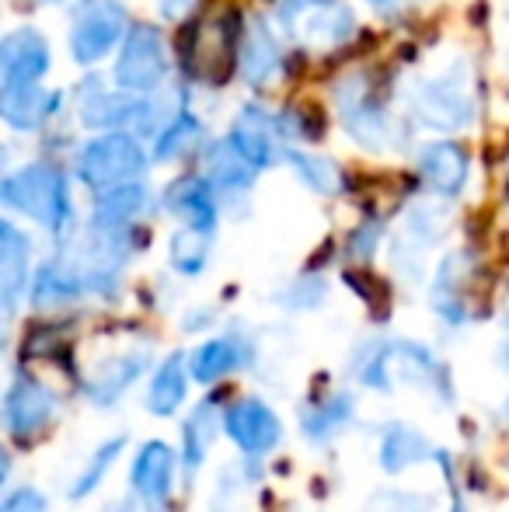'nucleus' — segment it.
Here are the masks:
<instances>
[{"label":"nucleus","instance_id":"obj_1","mask_svg":"<svg viewBox=\"0 0 509 512\" xmlns=\"http://www.w3.org/2000/svg\"><path fill=\"white\" fill-rule=\"evenodd\" d=\"M0 203L28 216L56 237L67 234L74 223V199H70L67 175L49 161H32L18 171H7L0 178Z\"/></svg>","mask_w":509,"mask_h":512},{"label":"nucleus","instance_id":"obj_2","mask_svg":"<svg viewBox=\"0 0 509 512\" xmlns=\"http://www.w3.org/2000/svg\"><path fill=\"white\" fill-rule=\"evenodd\" d=\"M408 108L429 129L440 133H457V129L475 122V88L464 63H447V67L422 74L408 88Z\"/></svg>","mask_w":509,"mask_h":512},{"label":"nucleus","instance_id":"obj_3","mask_svg":"<svg viewBox=\"0 0 509 512\" xmlns=\"http://www.w3.org/2000/svg\"><path fill=\"white\" fill-rule=\"evenodd\" d=\"M332 105L339 115L342 129L353 136L360 147L367 150H384L394 140V115L387 108L377 81L367 70H353L346 74L332 91Z\"/></svg>","mask_w":509,"mask_h":512},{"label":"nucleus","instance_id":"obj_4","mask_svg":"<svg viewBox=\"0 0 509 512\" xmlns=\"http://www.w3.org/2000/svg\"><path fill=\"white\" fill-rule=\"evenodd\" d=\"M150 157L143 150L140 136L126 133V129H105L102 136L88 140L77 150L74 171L84 185L91 189H112V185L136 182L147 171Z\"/></svg>","mask_w":509,"mask_h":512},{"label":"nucleus","instance_id":"obj_5","mask_svg":"<svg viewBox=\"0 0 509 512\" xmlns=\"http://www.w3.org/2000/svg\"><path fill=\"white\" fill-rule=\"evenodd\" d=\"M171 74L168 46L164 35L154 25H129L126 39L119 42L116 67H112V84L126 95L150 98L164 88Z\"/></svg>","mask_w":509,"mask_h":512},{"label":"nucleus","instance_id":"obj_6","mask_svg":"<svg viewBox=\"0 0 509 512\" xmlns=\"http://www.w3.org/2000/svg\"><path fill=\"white\" fill-rule=\"evenodd\" d=\"M129 14L119 0H81L70 14V56L81 67H98L126 39Z\"/></svg>","mask_w":509,"mask_h":512},{"label":"nucleus","instance_id":"obj_7","mask_svg":"<svg viewBox=\"0 0 509 512\" xmlns=\"http://www.w3.org/2000/svg\"><path fill=\"white\" fill-rule=\"evenodd\" d=\"M227 143H231L255 171H269L272 164H279L286 154L279 119L265 105H255V102L238 108V115H234V122H231V133H227Z\"/></svg>","mask_w":509,"mask_h":512},{"label":"nucleus","instance_id":"obj_8","mask_svg":"<svg viewBox=\"0 0 509 512\" xmlns=\"http://www.w3.org/2000/svg\"><path fill=\"white\" fill-rule=\"evenodd\" d=\"M56 415V398L46 384L32 377H18L11 384L0 408V425L11 432L14 439H35Z\"/></svg>","mask_w":509,"mask_h":512},{"label":"nucleus","instance_id":"obj_9","mask_svg":"<svg viewBox=\"0 0 509 512\" xmlns=\"http://www.w3.org/2000/svg\"><path fill=\"white\" fill-rule=\"evenodd\" d=\"M60 91L42 88V81H11L0 84V122L14 133H39L60 112Z\"/></svg>","mask_w":509,"mask_h":512},{"label":"nucleus","instance_id":"obj_10","mask_svg":"<svg viewBox=\"0 0 509 512\" xmlns=\"http://www.w3.org/2000/svg\"><path fill=\"white\" fill-rule=\"evenodd\" d=\"M175 467H178V457L168 443L161 439H150V443L140 446L133 460V492L140 499V506L147 512H164L171 502V485H175Z\"/></svg>","mask_w":509,"mask_h":512},{"label":"nucleus","instance_id":"obj_11","mask_svg":"<svg viewBox=\"0 0 509 512\" xmlns=\"http://www.w3.org/2000/svg\"><path fill=\"white\" fill-rule=\"evenodd\" d=\"M224 432L231 436V443L238 446V450L258 457V453H269L279 446V439H283V422H279V415L265 405V401L248 398L224 411Z\"/></svg>","mask_w":509,"mask_h":512},{"label":"nucleus","instance_id":"obj_12","mask_svg":"<svg viewBox=\"0 0 509 512\" xmlns=\"http://www.w3.org/2000/svg\"><path fill=\"white\" fill-rule=\"evenodd\" d=\"M53 67V49L39 28H14L0 35V84L42 81Z\"/></svg>","mask_w":509,"mask_h":512},{"label":"nucleus","instance_id":"obj_13","mask_svg":"<svg viewBox=\"0 0 509 512\" xmlns=\"http://www.w3.org/2000/svg\"><path fill=\"white\" fill-rule=\"evenodd\" d=\"M419 178L440 196H461L471 178V157L457 140H433L415 154Z\"/></svg>","mask_w":509,"mask_h":512},{"label":"nucleus","instance_id":"obj_14","mask_svg":"<svg viewBox=\"0 0 509 512\" xmlns=\"http://www.w3.org/2000/svg\"><path fill=\"white\" fill-rule=\"evenodd\" d=\"M164 209L175 216L182 227H196L213 234L220 223L217 192L206 182V175H178L175 182L164 189Z\"/></svg>","mask_w":509,"mask_h":512},{"label":"nucleus","instance_id":"obj_15","mask_svg":"<svg viewBox=\"0 0 509 512\" xmlns=\"http://www.w3.org/2000/svg\"><path fill=\"white\" fill-rule=\"evenodd\" d=\"M238 67L245 84L252 88H265L269 81H276L279 67H283V53H279V42L272 35V28L262 18L248 21L245 35H241L238 46Z\"/></svg>","mask_w":509,"mask_h":512},{"label":"nucleus","instance_id":"obj_16","mask_svg":"<svg viewBox=\"0 0 509 512\" xmlns=\"http://www.w3.org/2000/svg\"><path fill=\"white\" fill-rule=\"evenodd\" d=\"M81 293H84V276L77 269V262H70V258H56V262L39 265L32 283H28V297H32L35 307L70 304Z\"/></svg>","mask_w":509,"mask_h":512},{"label":"nucleus","instance_id":"obj_17","mask_svg":"<svg viewBox=\"0 0 509 512\" xmlns=\"http://www.w3.org/2000/svg\"><path fill=\"white\" fill-rule=\"evenodd\" d=\"M248 359V345L241 335H220L203 342L196 352L189 356V373L199 384H217L220 377L234 373L241 363Z\"/></svg>","mask_w":509,"mask_h":512},{"label":"nucleus","instance_id":"obj_18","mask_svg":"<svg viewBox=\"0 0 509 512\" xmlns=\"http://www.w3.org/2000/svg\"><path fill=\"white\" fill-rule=\"evenodd\" d=\"M255 175L258 171L227 140L206 147V182L217 196H245L255 185Z\"/></svg>","mask_w":509,"mask_h":512},{"label":"nucleus","instance_id":"obj_19","mask_svg":"<svg viewBox=\"0 0 509 512\" xmlns=\"http://www.w3.org/2000/svg\"><path fill=\"white\" fill-rule=\"evenodd\" d=\"M147 366H150L147 352H126V356L109 359V363H105L102 370L88 380V387H84V391H88V398L95 401L98 408H105V405H112V401L123 398L129 387L143 377V370H147Z\"/></svg>","mask_w":509,"mask_h":512},{"label":"nucleus","instance_id":"obj_20","mask_svg":"<svg viewBox=\"0 0 509 512\" xmlns=\"http://www.w3.org/2000/svg\"><path fill=\"white\" fill-rule=\"evenodd\" d=\"M147 203H150V192L140 178H136V182L112 185V189L98 192L91 223H98V227H133L136 216L147 209Z\"/></svg>","mask_w":509,"mask_h":512},{"label":"nucleus","instance_id":"obj_21","mask_svg":"<svg viewBox=\"0 0 509 512\" xmlns=\"http://www.w3.org/2000/svg\"><path fill=\"white\" fill-rule=\"evenodd\" d=\"M203 119L196 112H175L154 136V161L171 164V161H182V157L196 154L203 147Z\"/></svg>","mask_w":509,"mask_h":512},{"label":"nucleus","instance_id":"obj_22","mask_svg":"<svg viewBox=\"0 0 509 512\" xmlns=\"http://www.w3.org/2000/svg\"><path fill=\"white\" fill-rule=\"evenodd\" d=\"M185 391H189V373H185V359L171 356L161 363V370L154 373L147 387V411L157 418L175 415L178 405L185 401Z\"/></svg>","mask_w":509,"mask_h":512},{"label":"nucleus","instance_id":"obj_23","mask_svg":"<svg viewBox=\"0 0 509 512\" xmlns=\"http://www.w3.org/2000/svg\"><path fill=\"white\" fill-rule=\"evenodd\" d=\"M283 161L290 164L293 178L314 196H335L342 189V168L332 157L311 154V150H286Z\"/></svg>","mask_w":509,"mask_h":512},{"label":"nucleus","instance_id":"obj_24","mask_svg":"<svg viewBox=\"0 0 509 512\" xmlns=\"http://www.w3.org/2000/svg\"><path fill=\"white\" fill-rule=\"evenodd\" d=\"M28 255H32V244L25 230L14 227L11 220H0V286L11 297L28 283Z\"/></svg>","mask_w":509,"mask_h":512},{"label":"nucleus","instance_id":"obj_25","mask_svg":"<svg viewBox=\"0 0 509 512\" xmlns=\"http://www.w3.org/2000/svg\"><path fill=\"white\" fill-rule=\"evenodd\" d=\"M429 453H436V450L426 443V436H422V432H415V429H408V425H391V429L384 432V443H381L384 471L398 474V471H405V467H412V464H422Z\"/></svg>","mask_w":509,"mask_h":512},{"label":"nucleus","instance_id":"obj_26","mask_svg":"<svg viewBox=\"0 0 509 512\" xmlns=\"http://www.w3.org/2000/svg\"><path fill=\"white\" fill-rule=\"evenodd\" d=\"M210 237L206 230L196 227H178L168 237V262L178 276H199L210 262Z\"/></svg>","mask_w":509,"mask_h":512},{"label":"nucleus","instance_id":"obj_27","mask_svg":"<svg viewBox=\"0 0 509 512\" xmlns=\"http://www.w3.org/2000/svg\"><path fill=\"white\" fill-rule=\"evenodd\" d=\"M217 425H224V415H220L217 401H203L185 422L182 436H185V467L196 471L206 460V450H210L213 436H217Z\"/></svg>","mask_w":509,"mask_h":512},{"label":"nucleus","instance_id":"obj_28","mask_svg":"<svg viewBox=\"0 0 509 512\" xmlns=\"http://www.w3.org/2000/svg\"><path fill=\"white\" fill-rule=\"evenodd\" d=\"M349 418H353V398L349 394H335L328 405L304 411V436L314 439V443H328Z\"/></svg>","mask_w":509,"mask_h":512},{"label":"nucleus","instance_id":"obj_29","mask_svg":"<svg viewBox=\"0 0 509 512\" xmlns=\"http://www.w3.org/2000/svg\"><path fill=\"white\" fill-rule=\"evenodd\" d=\"M126 450V436H116V439H105L102 446H98L95 453H91V460H88V467H84L81 474H77V481L70 485V499L74 502H81L84 495H91L98 485L105 481V474L112 471V464L119 460V453Z\"/></svg>","mask_w":509,"mask_h":512},{"label":"nucleus","instance_id":"obj_30","mask_svg":"<svg viewBox=\"0 0 509 512\" xmlns=\"http://www.w3.org/2000/svg\"><path fill=\"white\" fill-rule=\"evenodd\" d=\"M401 234H405V241L412 244L415 251H422V248H429L433 241H440V234H443L440 209L429 206V203H415L405 213V220H401Z\"/></svg>","mask_w":509,"mask_h":512},{"label":"nucleus","instance_id":"obj_31","mask_svg":"<svg viewBox=\"0 0 509 512\" xmlns=\"http://www.w3.org/2000/svg\"><path fill=\"white\" fill-rule=\"evenodd\" d=\"M328 297V283L321 276H300L297 283H290L286 290H279V304L290 310H314L321 307Z\"/></svg>","mask_w":509,"mask_h":512},{"label":"nucleus","instance_id":"obj_32","mask_svg":"<svg viewBox=\"0 0 509 512\" xmlns=\"http://www.w3.org/2000/svg\"><path fill=\"white\" fill-rule=\"evenodd\" d=\"M377 241H381V223L370 220V223H363V227L353 234V241H349V251H353V258L367 262V258L377 251Z\"/></svg>","mask_w":509,"mask_h":512},{"label":"nucleus","instance_id":"obj_33","mask_svg":"<svg viewBox=\"0 0 509 512\" xmlns=\"http://www.w3.org/2000/svg\"><path fill=\"white\" fill-rule=\"evenodd\" d=\"M0 512H46V499L35 488H21V492L7 495Z\"/></svg>","mask_w":509,"mask_h":512},{"label":"nucleus","instance_id":"obj_34","mask_svg":"<svg viewBox=\"0 0 509 512\" xmlns=\"http://www.w3.org/2000/svg\"><path fill=\"white\" fill-rule=\"evenodd\" d=\"M154 4H157V11H161L164 21H182L185 14L199 4V0H154Z\"/></svg>","mask_w":509,"mask_h":512},{"label":"nucleus","instance_id":"obj_35","mask_svg":"<svg viewBox=\"0 0 509 512\" xmlns=\"http://www.w3.org/2000/svg\"><path fill=\"white\" fill-rule=\"evenodd\" d=\"M7 471H11V460H7L4 446H0V488H4V481H7Z\"/></svg>","mask_w":509,"mask_h":512},{"label":"nucleus","instance_id":"obj_36","mask_svg":"<svg viewBox=\"0 0 509 512\" xmlns=\"http://www.w3.org/2000/svg\"><path fill=\"white\" fill-rule=\"evenodd\" d=\"M7 161H11V150H7V147H0V178L7 175Z\"/></svg>","mask_w":509,"mask_h":512},{"label":"nucleus","instance_id":"obj_37","mask_svg":"<svg viewBox=\"0 0 509 512\" xmlns=\"http://www.w3.org/2000/svg\"><path fill=\"white\" fill-rule=\"evenodd\" d=\"M370 7H394V4H401V0H367Z\"/></svg>","mask_w":509,"mask_h":512},{"label":"nucleus","instance_id":"obj_38","mask_svg":"<svg viewBox=\"0 0 509 512\" xmlns=\"http://www.w3.org/2000/svg\"><path fill=\"white\" fill-rule=\"evenodd\" d=\"M503 21L509 25V0H503Z\"/></svg>","mask_w":509,"mask_h":512},{"label":"nucleus","instance_id":"obj_39","mask_svg":"<svg viewBox=\"0 0 509 512\" xmlns=\"http://www.w3.org/2000/svg\"><path fill=\"white\" fill-rule=\"evenodd\" d=\"M46 4H60V0H46Z\"/></svg>","mask_w":509,"mask_h":512},{"label":"nucleus","instance_id":"obj_40","mask_svg":"<svg viewBox=\"0 0 509 512\" xmlns=\"http://www.w3.org/2000/svg\"><path fill=\"white\" fill-rule=\"evenodd\" d=\"M506 356H509V342H506Z\"/></svg>","mask_w":509,"mask_h":512},{"label":"nucleus","instance_id":"obj_41","mask_svg":"<svg viewBox=\"0 0 509 512\" xmlns=\"http://www.w3.org/2000/svg\"><path fill=\"white\" fill-rule=\"evenodd\" d=\"M454 512H461V506H457V509H454Z\"/></svg>","mask_w":509,"mask_h":512}]
</instances>
